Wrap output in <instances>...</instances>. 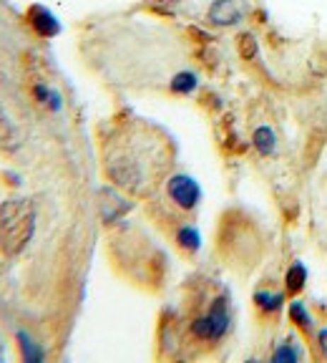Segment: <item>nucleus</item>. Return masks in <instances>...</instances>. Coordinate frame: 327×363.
Instances as JSON below:
<instances>
[{
    "mask_svg": "<svg viewBox=\"0 0 327 363\" xmlns=\"http://www.w3.org/2000/svg\"><path fill=\"white\" fill-rule=\"evenodd\" d=\"M166 139L142 124L119 131L106 149V174L131 194L151 192L166 172Z\"/></svg>",
    "mask_w": 327,
    "mask_h": 363,
    "instance_id": "nucleus-1",
    "label": "nucleus"
},
{
    "mask_svg": "<svg viewBox=\"0 0 327 363\" xmlns=\"http://www.w3.org/2000/svg\"><path fill=\"white\" fill-rule=\"evenodd\" d=\"M35 215L28 199H8L0 204V250L18 255L33 238Z\"/></svg>",
    "mask_w": 327,
    "mask_h": 363,
    "instance_id": "nucleus-2",
    "label": "nucleus"
},
{
    "mask_svg": "<svg viewBox=\"0 0 327 363\" xmlns=\"http://www.w3.org/2000/svg\"><path fill=\"white\" fill-rule=\"evenodd\" d=\"M247 6L244 0H209L202 11L204 23L214 26V28H231L244 21Z\"/></svg>",
    "mask_w": 327,
    "mask_h": 363,
    "instance_id": "nucleus-3",
    "label": "nucleus"
},
{
    "mask_svg": "<svg viewBox=\"0 0 327 363\" xmlns=\"http://www.w3.org/2000/svg\"><path fill=\"white\" fill-rule=\"evenodd\" d=\"M226 325H229V311H226V301L219 298L214 306L209 308L207 315L197 318L192 325L194 335L202 340H219L224 335Z\"/></svg>",
    "mask_w": 327,
    "mask_h": 363,
    "instance_id": "nucleus-4",
    "label": "nucleus"
},
{
    "mask_svg": "<svg viewBox=\"0 0 327 363\" xmlns=\"http://www.w3.org/2000/svg\"><path fill=\"white\" fill-rule=\"evenodd\" d=\"M166 192H169L171 202H176L179 210L189 212V210H194L199 202V187L192 177H184V174L171 177L169 184H166Z\"/></svg>",
    "mask_w": 327,
    "mask_h": 363,
    "instance_id": "nucleus-5",
    "label": "nucleus"
},
{
    "mask_svg": "<svg viewBox=\"0 0 327 363\" xmlns=\"http://www.w3.org/2000/svg\"><path fill=\"white\" fill-rule=\"evenodd\" d=\"M30 23L35 26V30H38L40 35H53L58 30L56 21H53V16L48 11H43V8H30Z\"/></svg>",
    "mask_w": 327,
    "mask_h": 363,
    "instance_id": "nucleus-6",
    "label": "nucleus"
},
{
    "mask_svg": "<svg viewBox=\"0 0 327 363\" xmlns=\"http://www.w3.org/2000/svg\"><path fill=\"white\" fill-rule=\"evenodd\" d=\"M197 230L194 227H181L179 230V242L181 247H189V250H197Z\"/></svg>",
    "mask_w": 327,
    "mask_h": 363,
    "instance_id": "nucleus-7",
    "label": "nucleus"
},
{
    "mask_svg": "<svg viewBox=\"0 0 327 363\" xmlns=\"http://www.w3.org/2000/svg\"><path fill=\"white\" fill-rule=\"evenodd\" d=\"M299 280H302V270H299L297 267V272H289V290H299L302 288V283H299Z\"/></svg>",
    "mask_w": 327,
    "mask_h": 363,
    "instance_id": "nucleus-8",
    "label": "nucleus"
},
{
    "mask_svg": "<svg viewBox=\"0 0 327 363\" xmlns=\"http://www.w3.org/2000/svg\"><path fill=\"white\" fill-rule=\"evenodd\" d=\"M320 340H322V348H327V333H322Z\"/></svg>",
    "mask_w": 327,
    "mask_h": 363,
    "instance_id": "nucleus-9",
    "label": "nucleus"
}]
</instances>
